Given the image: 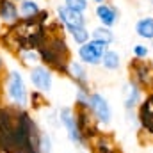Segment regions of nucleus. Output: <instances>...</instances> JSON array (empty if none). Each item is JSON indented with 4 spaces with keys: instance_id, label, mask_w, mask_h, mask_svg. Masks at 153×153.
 Segmentation results:
<instances>
[{
    "instance_id": "f257e3e1",
    "label": "nucleus",
    "mask_w": 153,
    "mask_h": 153,
    "mask_svg": "<svg viewBox=\"0 0 153 153\" xmlns=\"http://www.w3.org/2000/svg\"><path fill=\"white\" fill-rule=\"evenodd\" d=\"M5 96L14 109H27L29 102V91L25 87L23 75L18 70H11L5 78Z\"/></svg>"
},
{
    "instance_id": "f03ea898",
    "label": "nucleus",
    "mask_w": 153,
    "mask_h": 153,
    "mask_svg": "<svg viewBox=\"0 0 153 153\" xmlns=\"http://www.w3.org/2000/svg\"><path fill=\"white\" fill-rule=\"evenodd\" d=\"M57 114H59V123H61L62 128L66 130V135H68L70 143L75 144V146H78V148L87 146V143H85L84 137H82L80 126H78L75 107H62V109L57 111Z\"/></svg>"
},
{
    "instance_id": "7ed1b4c3",
    "label": "nucleus",
    "mask_w": 153,
    "mask_h": 153,
    "mask_svg": "<svg viewBox=\"0 0 153 153\" xmlns=\"http://www.w3.org/2000/svg\"><path fill=\"white\" fill-rule=\"evenodd\" d=\"M130 80H134L137 85H141L146 93H153V62L144 59H132L128 64Z\"/></svg>"
},
{
    "instance_id": "20e7f679",
    "label": "nucleus",
    "mask_w": 153,
    "mask_h": 153,
    "mask_svg": "<svg viewBox=\"0 0 153 153\" xmlns=\"http://www.w3.org/2000/svg\"><path fill=\"white\" fill-rule=\"evenodd\" d=\"M109 48H111V45H107L103 41L91 39L85 45H80L76 48V55H78L80 62H84L85 66H100L102 59H103V55Z\"/></svg>"
},
{
    "instance_id": "39448f33",
    "label": "nucleus",
    "mask_w": 153,
    "mask_h": 153,
    "mask_svg": "<svg viewBox=\"0 0 153 153\" xmlns=\"http://www.w3.org/2000/svg\"><path fill=\"white\" fill-rule=\"evenodd\" d=\"M89 112L93 114V117L98 121L100 126H109L112 121V107L109 103V100L96 91L89 93V105H87Z\"/></svg>"
},
{
    "instance_id": "423d86ee",
    "label": "nucleus",
    "mask_w": 153,
    "mask_h": 153,
    "mask_svg": "<svg viewBox=\"0 0 153 153\" xmlns=\"http://www.w3.org/2000/svg\"><path fill=\"white\" fill-rule=\"evenodd\" d=\"M137 126L141 134L153 139V93H146L137 109Z\"/></svg>"
},
{
    "instance_id": "0eeeda50",
    "label": "nucleus",
    "mask_w": 153,
    "mask_h": 153,
    "mask_svg": "<svg viewBox=\"0 0 153 153\" xmlns=\"http://www.w3.org/2000/svg\"><path fill=\"white\" fill-rule=\"evenodd\" d=\"M144 96H146V91L141 85H137L134 80L125 82V85H123V107L126 112H137Z\"/></svg>"
},
{
    "instance_id": "6e6552de",
    "label": "nucleus",
    "mask_w": 153,
    "mask_h": 153,
    "mask_svg": "<svg viewBox=\"0 0 153 153\" xmlns=\"http://www.w3.org/2000/svg\"><path fill=\"white\" fill-rule=\"evenodd\" d=\"M30 84L36 87V91L41 93H48L52 91V85H53V75H52V70L46 68L45 64H38V66H32L30 68Z\"/></svg>"
},
{
    "instance_id": "1a4fd4ad",
    "label": "nucleus",
    "mask_w": 153,
    "mask_h": 153,
    "mask_svg": "<svg viewBox=\"0 0 153 153\" xmlns=\"http://www.w3.org/2000/svg\"><path fill=\"white\" fill-rule=\"evenodd\" d=\"M94 16L100 22V25L112 29L116 23L119 22V9L116 7L114 4H111V2L98 4V5H94Z\"/></svg>"
},
{
    "instance_id": "9d476101",
    "label": "nucleus",
    "mask_w": 153,
    "mask_h": 153,
    "mask_svg": "<svg viewBox=\"0 0 153 153\" xmlns=\"http://www.w3.org/2000/svg\"><path fill=\"white\" fill-rule=\"evenodd\" d=\"M66 75L71 78V82L76 85V89H89V75L87 68L80 61H70L66 68Z\"/></svg>"
},
{
    "instance_id": "9b49d317",
    "label": "nucleus",
    "mask_w": 153,
    "mask_h": 153,
    "mask_svg": "<svg viewBox=\"0 0 153 153\" xmlns=\"http://www.w3.org/2000/svg\"><path fill=\"white\" fill-rule=\"evenodd\" d=\"M57 20L66 29H70V27H85V16L82 13H76L73 9L66 7L64 4L57 7Z\"/></svg>"
},
{
    "instance_id": "f8f14e48",
    "label": "nucleus",
    "mask_w": 153,
    "mask_h": 153,
    "mask_svg": "<svg viewBox=\"0 0 153 153\" xmlns=\"http://www.w3.org/2000/svg\"><path fill=\"white\" fill-rule=\"evenodd\" d=\"M89 146H91L93 153H119L121 152V150L117 148V144H116L114 137H112L111 134H103V132H100V134L89 143Z\"/></svg>"
},
{
    "instance_id": "ddd939ff",
    "label": "nucleus",
    "mask_w": 153,
    "mask_h": 153,
    "mask_svg": "<svg viewBox=\"0 0 153 153\" xmlns=\"http://www.w3.org/2000/svg\"><path fill=\"white\" fill-rule=\"evenodd\" d=\"M0 18H2V22H5L9 25L18 23L22 20L20 18V7H16V4L13 0H2V4H0Z\"/></svg>"
},
{
    "instance_id": "4468645a",
    "label": "nucleus",
    "mask_w": 153,
    "mask_h": 153,
    "mask_svg": "<svg viewBox=\"0 0 153 153\" xmlns=\"http://www.w3.org/2000/svg\"><path fill=\"white\" fill-rule=\"evenodd\" d=\"M134 30H135L137 38L144 39V41H153V16L152 14L141 16V18L135 22Z\"/></svg>"
},
{
    "instance_id": "2eb2a0df",
    "label": "nucleus",
    "mask_w": 153,
    "mask_h": 153,
    "mask_svg": "<svg viewBox=\"0 0 153 153\" xmlns=\"http://www.w3.org/2000/svg\"><path fill=\"white\" fill-rule=\"evenodd\" d=\"M102 66H103L107 71H117V70L121 68V55H119L116 50L109 48V50L105 52L103 59H102Z\"/></svg>"
},
{
    "instance_id": "dca6fc26",
    "label": "nucleus",
    "mask_w": 153,
    "mask_h": 153,
    "mask_svg": "<svg viewBox=\"0 0 153 153\" xmlns=\"http://www.w3.org/2000/svg\"><path fill=\"white\" fill-rule=\"evenodd\" d=\"M66 30L71 36L73 43L78 45V46L80 45H85L87 41H91V30H87V27H70Z\"/></svg>"
},
{
    "instance_id": "f3484780",
    "label": "nucleus",
    "mask_w": 153,
    "mask_h": 153,
    "mask_svg": "<svg viewBox=\"0 0 153 153\" xmlns=\"http://www.w3.org/2000/svg\"><path fill=\"white\" fill-rule=\"evenodd\" d=\"M91 39H96V41H103L107 45H112L114 43V32L112 29L109 27H103V25H98L91 30Z\"/></svg>"
},
{
    "instance_id": "a211bd4d",
    "label": "nucleus",
    "mask_w": 153,
    "mask_h": 153,
    "mask_svg": "<svg viewBox=\"0 0 153 153\" xmlns=\"http://www.w3.org/2000/svg\"><path fill=\"white\" fill-rule=\"evenodd\" d=\"M39 13H41V9H39V5L34 0H22V5H20V14H22V18H25V20L36 18Z\"/></svg>"
},
{
    "instance_id": "6ab92c4d",
    "label": "nucleus",
    "mask_w": 153,
    "mask_h": 153,
    "mask_svg": "<svg viewBox=\"0 0 153 153\" xmlns=\"http://www.w3.org/2000/svg\"><path fill=\"white\" fill-rule=\"evenodd\" d=\"M18 55H20V61L29 68L38 66V62H41L38 50H22V52H18Z\"/></svg>"
},
{
    "instance_id": "aec40b11",
    "label": "nucleus",
    "mask_w": 153,
    "mask_h": 153,
    "mask_svg": "<svg viewBox=\"0 0 153 153\" xmlns=\"http://www.w3.org/2000/svg\"><path fill=\"white\" fill-rule=\"evenodd\" d=\"M89 89H76L75 94V109H87L89 105Z\"/></svg>"
},
{
    "instance_id": "412c9836",
    "label": "nucleus",
    "mask_w": 153,
    "mask_h": 153,
    "mask_svg": "<svg viewBox=\"0 0 153 153\" xmlns=\"http://www.w3.org/2000/svg\"><path fill=\"white\" fill-rule=\"evenodd\" d=\"M132 55L134 59H139V61H144L150 57V46L144 45V43H137L132 46Z\"/></svg>"
},
{
    "instance_id": "4be33fe9",
    "label": "nucleus",
    "mask_w": 153,
    "mask_h": 153,
    "mask_svg": "<svg viewBox=\"0 0 153 153\" xmlns=\"http://www.w3.org/2000/svg\"><path fill=\"white\" fill-rule=\"evenodd\" d=\"M29 100H30V107H32L34 111H38V109H41V107H45V105H46V100H45V93H41V91H36V89L30 93Z\"/></svg>"
},
{
    "instance_id": "5701e85b",
    "label": "nucleus",
    "mask_w": 153,
    "mask_h": 153,
    "mask_svg": "<svg viewBox=\"0 0 153 153\" xmlns=\"http://www.w3.org/2000/svg\"><path fill=\"white\" fill-rule=\"evenodd\" d=\"M39 153H52V137L48 132L41 130V137H39V146H38Z\"/></svg>"
},
{
    "instance_id": "b1692460",
    "label": "nucleus",
    "mask_w": 153,
    "mask_h": 153,
    "mask_svg": "<svg viewBox=\"0 0 153 153\" xmlns=\"http://www.w3.org/2000/svg\"><path fill=\"white\" fill-rule=\"evenodd\" d=\"M64 5L66 7H70V9H73L76 13H85L87 11V7H89V0H64Z\"/></svg>"
},
{
    "instance_id": "393cba45",
    "label": "nucleus",
    "mask_w": 153,
    "mask_h": 153,
    "mask_svg": "<svg viewBox=\"0 0 153 153\" xmlns=\"http://www.w3.org/2000/svg\"><path fill=\"white\" fill-rule=\"evenodd\" d=\"M89 2H94V4L98 5V4H105V2H109V0H89Z\"/></svg>"
},
{
    "instance_id": "a878e982",
    "label": "nucleus",
    "mask_w": 153,
    "mask_h": 153,
    "mask_svg": "<svg viewBox=\"0 0 153 153\" xmlns=\"http://www.w3.org/2000/svg\"><path fill=\"white\" fill-rule=\"evenodd\" d=\"M2 68H4V61H2V57H0V71H2Z\"/></svg>"
},
{
    "instance_id": "bb28decb",
    "label": "nucleus",
    "mask_w": 153,
    "mask_h": 153,
    "mask_svg": "<svg viewBox=\"0 0 153 153\" xmlns=\"http://www.w3.org/2000/svg\"><path fill=\"white\" fill-rule=\"evenodd\" d=\"M152 5H153V0H152Z\"/></svg>"
},
{
    "instance_id": "cd10ccee",
    "label": "nucleus",
    "mask_w": 153,
    "mask_h": 153,
    "mask_svg": "<svg viewBox=\"0 0 153 153\" xmlns=\"http://www.w3.org/2000/svg\"><path fill=\"white\" fill-rule=\"evenodd\" d=\"M152 45H153V41H152Z\"/></svg>"
},
{
    "instance_id": "c85d7f7f",
    "label": "nucleus",
    "mask_w": 153,
    "mask_h": 153,
    "mask_svg": "<svg viewBox=\"0 0 153 153\" xmlns=\"http://www.w3.org/2000/svg\"><path fill=\"white\" fill-rule=\"evenodd\" d=\"M13 2H14V0H13Z\"/></svg>"
}]
</instances>
